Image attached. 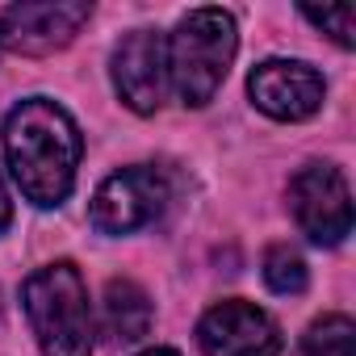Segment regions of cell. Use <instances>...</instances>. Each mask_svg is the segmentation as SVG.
Segmentation results:
<instances>
[{"label": "cell", "instance_id": "6da1fadb", "mask_svg": "<svg viewBox=\"0 0 356 356\" xmlns=\"http://www.w3.org/2000/svg\"><path fill=\"white\" fill-rule=\"evenodd\" d=\"M80 151H84V143H80L72 113L47 97H30L5 118L9 172L22 185V193L42 210L67 202V193L76 185Z\"/></svg>", "mask_w": 356, "mask_h": 356}, {"label": "cell", "instance_id": "7a4b0ae2", "mask_svg": "<svg viewBox=\"0 0 356 356\" xmlns=\"http://www.w3.org/2000/svg\"><path fill=\"white\" fill-rule=\"evenodd\" d=\"M239 34H235V17L222 9H193L189 17H181V26L172 30V38L163 42V59H168V88H176L185 105L202 109L214 101V92L222 88L231 59H235Z\"/></svg>", "mask_w": 356, "mask_h": 356}, {"label": "cell", "instance_id": "3957f363", "mask_svg": "<svg viewBox=\"0 0 356 356\" xmlns=\"http://www.w3.org/2000/svg\"><path fill=\"white\" fill-rule=\"evenodd\" d=\"M22 302L42 356H92V310L76 264L59 260L38 268L22 285Z\"/></svg>", "mask_w": 356, "mask_h": 356}, {"label": "cell", "instance_id": "277c9868", "mask_svg": "<svg viewBox=\"0 0 356 356\" xmlns=\"http://www.w3.org/2000/svg\"><path fill=\"white\" fill-rule=\"evenodd\" d=\"M168 197H172V189H168V176L159 168H147V163L122 168L92 197V227L105 231V235L143 231L163 214Z\"/></svg>", "mask_w": 356, "mask_h": 356}, {"label": "cell", "instance_id": "5b68a950", "mask_svg": "<svg viewBox=\"0 0 356 356\" xmlns=\"http://www.w3.org/2000/svg\"><path fill=\"white\" fill-rule=\"evenodd\" d=\"M92 17L88 0H22L0 13V47L13 55H55Z\"/></svg>", "mask_w": 356, "mask_h": 356}, {"label": "cell", "instance_id": "8992f818", "mask_svg": "<svg viewBox=\"0 0 356 356\" xmlns=\"http://www.w3.org/2000/svg\"><path fill=\"white\" fill-rule=\"evenodd\" d=\"M289 210L306 239L335 248L352 231V197L348 181L331 163H306L289 181Z\"/></svg>", "mask_w": 356, "mask_h": 356}, {"label": "cell", "instance_id": "52a82bcc", "mask_svg": "<svg viewBox=\"0 0 356 356\" xmlns=\"http://www.w3.org/2000/svg\"><path fill=\"white\" fill-rule=\"evenodd\" d=\"M197 343L206 356H281V327L268 310L235 298L202 314Z\"/></svg>", "mask_w": 356, "mask_h": 356}, {"label": "cell", "instance_id": "ba28073f", "mask_svg": "<svg viewBox=\"0 0 356 356\" xmlns=\"http://www.w3.org/2000/svg\"><path fill=\"white\" fill-rule=\"evenodd\" d=\"M248 92H252L256 109H264L268 118L302 122V118L318 113L327 88H323V76L302 59H264L252 67Z\"/></svg>", "mask_w": 356, "mask_h": 356}, {"label": "cell", "instance_id": "9c48e42d", "mask_svg": "<svg viewBox=\"0 0 356 356\" xmlns=\"http://www.w3.org/2000/svg\"><path fill=\"white\" fill-rule=\"evenodd\" d=\"M113 88L134 113H155L168 97V59L155 30H134L113 51Z\"/></svg>", "mask_w": 356, "mask_h": 356}, {"label": "cell", "instance_id": "30bf717a", "mask_svg": "<svg viewBox=\"0 0 356 356\" xmlns=\"http://www.w3.org/2000/svg\"><path fill=\"white\" fill-rule=\"evenodd\" d=\"M105 327L122 343L143 339L151 331V298L134 281H109L105 285Z\"/></svg>", "mask_w": 356, "mask_h": 356}, {"label": "cell", "instance_id": "8fae6325", "mask_svg": "<svg viewBox=\"0 0 356 356\" xmlns=\"http://www.w3.org/2000/svg\"><path fill=\"white\" fill-rule=\"evenodd\" d=\"M352 339L356 327L348 314H327L318 323H310V331L298 343V356H352Z\"/></svg>", "mask_w": 356, "mask_h": 356}, {"label": "cell", "instance_id": "7c38bea8", "mask_svg": "<svg viewBox=\"0 0 356 356\" xmlns=\"http://www.w3.org/2000/svg\"><path fill=\"white\" fill-rule=\"evenodd\" d=\"M264 281L273 293H302L306 289V260L289 248V243H273L264 252Z\"/></svg>", "mask_w": 356, "mask_h": 356}, {"label": "cell", "instance_id": "4fadbf2b", "mask_svg": "<svg viewBox=\"0 0 356 356\" xmlns=\"http://www.w3.org/2000/svg\"><path fill=\"white\" fill-rule=\"evenodd\" d=\"M306 22H314L318 30H327L339 47H352L356 34H352V5H335V9H302Z\"/></svg>", "mask_w": 356, "mask_h": 356}, {"label": "cell", "instance_id": "5bb4252c", "mask_svg": "<svg viewBox=\"0 0 356 356\" xmlns=\"http://www.w3.org/2000/svg\"><path fill=\"white\" fill-rule=\"evenodd\" d=\"M13 222V202H9V189H5V181H0V231H5Z\"/></svg>", "mask_w": 356, "mask_h": 356}, {"label": "cell", "instance_id": "9a60e30c", "mask_svg": "<svg viewBox=\"0 0 356 356\" xmlns=\"http://www.w3.org/2000/svg\"><path fill=\"white\" fill-rule=\"evenodd\" d=\"M138 356H181L176 348H147V352H138Z\"/></svg>", "mask_w": 356, "mask_h": 356}]
</instances>
